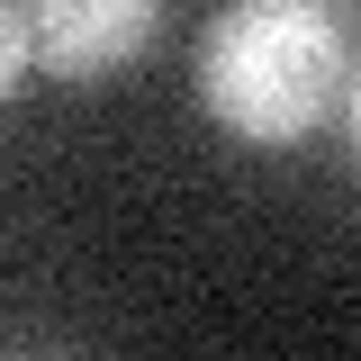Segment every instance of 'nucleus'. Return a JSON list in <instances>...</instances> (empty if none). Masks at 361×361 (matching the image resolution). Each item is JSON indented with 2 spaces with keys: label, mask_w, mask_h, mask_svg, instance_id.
<instances>
[{
  "label": "nucleus",
  "mask_w": 361,
  "mask_h": 361,
  "mask_svg": "<svg viewBox=\"0 0 361 361\" xmlns=\"http://www.w3.org/2000/svg\"><path fill=\"white\" fill-rule=\"evenodd\" d=\"M343 118H353V145H361V63H353V90H343Z\"/></svg>",
  "instance_id": "20e7f679"
},
{
  "label": "nucleus",
  "mask_w": 361,
  "mask_h": 361,
  "mask_svg": "<svg viewBox=\"0 0 361 361\" xmlns=\"http://www.w3.org/2000/svg\"><path fill=\"white\" fill-rule=\"evenodd\" d=\"M27 73H37V0H9L0 9V90L18 99Z\"/></svg>",
  "instance_id": "7ed1b4c3"
},
{
  "label": "nucleus",
  "mask_w": 361,
  "mask_h": 361,
  "mask_svg": "<svg viewBox=\"0 0 361 361\" xmlns=\"http://www.w3.org/2000/svg\"><path fill=\"white\" fill-rule=\"evenodd\" d=\"M353 90L325 0H235L199 37V99L244 145H298Z\"/></svg>",
  "instance_id": "f257e3e1"
},
{
  "label": "nucleus",
  "mask_w": 361,
  "mask_h": 361,
  "mask_svg": "<svg viewBox=\"0 0 361 361\" xmlns=\"http://www.w3.org/2000/svg\"><path fill=\"white\" fill-rule=\"evenodd\" d=\"M163 0H37V73L54 82H109L154 45Z\"/></svg>",
  "instance_id": "f03ea898"
}]
</instances>
